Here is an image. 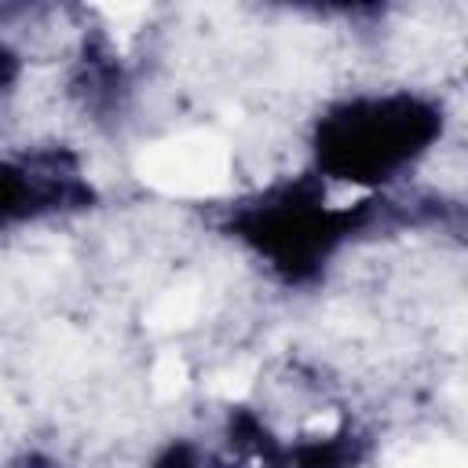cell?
<instances>
[{
  "instance_id": "obj_1",
  "label": "cell",
  "mask_w": 468,
  "mask_h": 468,
  "mask_svg": "<svg viewBox=\"0 0 468 468\" xmlns=\"http://www.w3.org/2000/svg\"><path fill=\"white\" fill-rule=\"evenodd\" d=\"M435 139V110L413 95H362L318 124V168L325 179L377 186L410 168Z\"/></svg>"
},
{
  "instance_id": "obj_2",
  "label": "cell",
  "mask_w": 468,
  "mask_h": 468,
  "mask_svg": "<svg viewBox=\"0 0 468 468\" xmlns=\"http://www.w3.org/2000/svg\"><path fill=\"white\" fill-rule=\"evenodd\" d=\"M139 176L179 197H201L216 194L230 179V150L212 132H183L154 143L139 157Z\"/></svg>"
},
{
  "instance_id": "obj_3",
  "label": "cell",
  "mask_w": 468,
  "mask_h": 468,
  "mask_svg": "<svg viewBox=\"0 0 468 468\" xmlns=\"http://www.w3.org/2000/svg\"><path fill=\"white\" fill-rule=\"evenodd\" d=\"M194 314H197V296L190 289H168L150 307V322L157 329H179V325L194 322Z\"/></svg>"
},
{
  "instance_id": "obj_4",
  "label": "cell",
  "mask_w": 468,
  "mask_h": 468,
  "mask_svg": "<svg viewBox=\"0 0 468 468\" xmlns=\"http://www.w3.org/2000/svg\"><path fill=\"white\" fill-rule=\"evenodd\" d=\"M150 380H154V391L168 399V395H179V391L186 388V380H190V369H186L183 355H161V358L154 362V373H150Z\"/></svg>"
}]
</instances>
